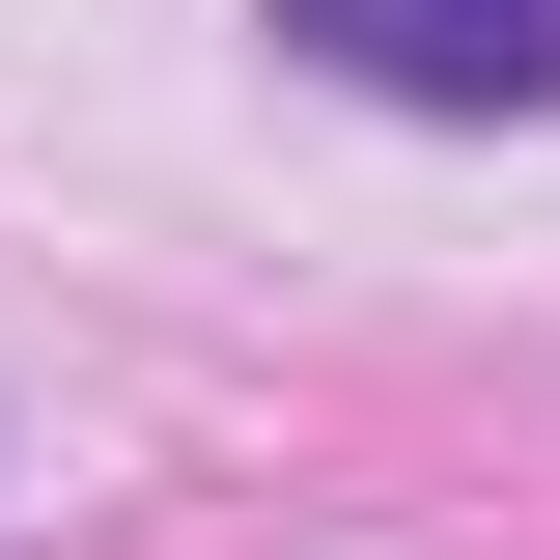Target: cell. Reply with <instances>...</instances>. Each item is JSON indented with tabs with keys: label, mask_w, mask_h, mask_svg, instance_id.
<instances>
[{
	"label": "cell",
	"mask_w": 560,
	"mask_h": 560,
	"mask_svg": "<svg viewBox=\"0 0 560 560\" xmlns=\"http://www.w3.org/2000/svg\"><path fill=\"white\" fill-rule=\"evenodd\" d=\"M253 28L364 113H560V0H253Z\"/></svg>",
	"instance_id": "1"
}]
</instances>
